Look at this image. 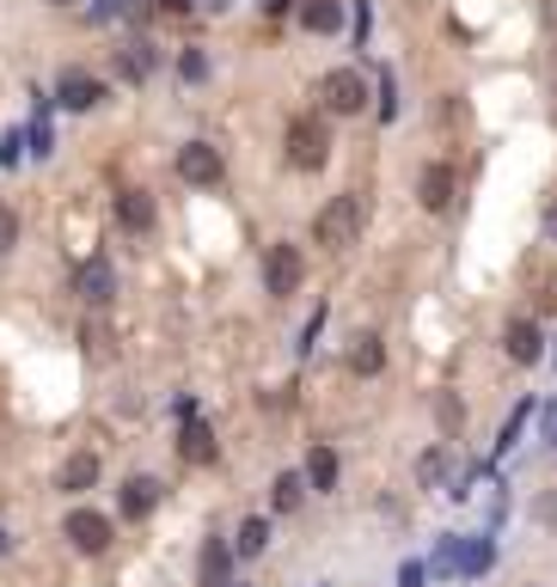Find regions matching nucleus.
<instances>
[{
  "instance_id": "nucleus-1",
  "label": "nucleus",
  "mask_w": 557,
  "mask_h": 587,
  "mask_svg": "<svg viewBox=\"0 0 557 587\" xmlns=\"http://www.w3.org/2000/svg\"><path fill=\"white\" fill-rule=\"evenodd\" d=\"M362 227H368V196H362V190H337V196L312 215V245L343 251L362 239Z\"/></svg>"
},
{
  "instance_id": "nucleus-2",
  "label": "nucleus",
  "mask_w": 557,
  "mask_h": 587,
  "mask_svg": "<svg viewBox=\"0 0 557 587\" xmlns=\"http://www.w3.org/2000/svg\"><path fill=\"white\" fill-rule=\"evenodd\" d=\"M319 105H325V117H362V110H368V74H362V68H331V74H319Z\"/></svg>"
},
{
  "instance_id": "nucleus-3",
  "label": "nucleus",
  "mask_w": 557,
  "mask_h": 587,
  "mask_svg": "<svg viewBox=\"0 0 557 587\" xmlns=\"http://www.w3.org/2000/svg\"><path fill=\"white\" fill-rule=\"evenodd\" d=\"M331 159V129H325V117H295L288 123V166L295 171H319Z\"/></svg>"
},
{
  "instance_id": "nucleus-4",
  "label": "nucleus",
  "mask_w": 557,
  "mask_h": 587,
  "mask_svg": "<svg viewBox=\"0 0 557 587\" xmlns=\"http://www.w3.org/2000/svg\"><path fill=\"white\" fill-rule=\"evenodd\" d=\"M300 276H307V257H300V245L276 239V245L263 251V294H270V300H288V294H300Z\"/></svg>"
},
{
  "instance_id": "nucleus-5",
  "label": "nucleus",
  "mask_w": 557,
  "mask_h": 587,
  "mask_svg": "<svg viewBox=\"0 0 557 587\" xmlns=\"http://www.w3.org/2000/svg\"><path fill=\"white\" fill-rule=\"evenodd\" d=\"M62 539L74 544L80 556H105L110 539H117V526H110V514H98V508H68Z\"/></svg>"
},
{
  "instance_id": "nucleus-6",
  "label": "nucleus",
  "mask_w": 557,
  "mask_h": 587,
  "mask_svg": "<svg viewBox=\"0 0 557 587\" xmlns=\"http://www.w3.org/2000/svg\"><path fill=\"white\" fill-rule=\"evenodd\" d=\"M171 166H178V178H185V184L209 190V184H221V171H227V159H221V147H215V141H185Z\"/></svg>"
},
{
  "instance_id": "nucleus-7",
  "label": "nucleus",
  "mask_w": 557,
  "mask_h": 587,
  "mask_svg": "<svg viewBox=\"0 0 557 587\" xmlns=\"http://www.w3.org/2000/svg\"><path fill=\"white\" fill-rule=\"evenodd\" d=\"M159 502H166V490H159V478H147V471H135V478L117 490V514H123V520H147Z\"/></svg>"
},
{
  "instance_id": "nucleus-8",
  "label": "nucleus",
  "mask_w": 557,
  "mask_h": 587,
  "mask_svg": "<svg viewBox=\"0 0 557 587\" xmlns=\"http://www.w3.org/2000/svg\"><path fill=\"white\" fill-rule=\"evenodd\" d=\"M453 190H460V178H453V166H423V178H417V202L429 208V215H448L453 208Z\"/></svg>"
},
{
  "instance_id": "nucleus-9",
  "label": "nucleus",
  "mask_w": 557,
  "mask_h": 587,
  "mask_svg": "<svg viewBox=\"0 0 557 587\" xmlns=\"http://www.w3.org/2000/svg\"><path fill=\"white\" fill-rule=\"evenodd\" d=\"M154 68H159V49L147 44V37H129V44H117V80H123V86L154 80Z\"/></svg>"
},
{
  "instance_id": "nucleus-10",
  "label": "nucleus",
  "mask_w": 557,
  "mask_h": 587,
  "mask_svg": "<svg viewBox=\"0 0 557 587\" xmlns=\"http://www.w3.org/2000/svg\"><path fill=\"white\" fill-rule=\"evenodd\" d=\"M74 294L86 300V307H105L110 294H117V269H110L105 257H86V263L74 269Z\"/></svg>"
},
{
  "instance_id": "nucleus-11",
  "label": "nucleus",
  "mask_w": 557,
  "mask_h": 587,
  "mask_svg": "<svg viewBox=\"0 0 557 587\" xmlns=\"http://www.w3.org/2000/svg\"><path fill=\"white\" fill-rule=\"evenodd\" d=\"M98 98H105V80L80 74V68H62V80H56V105L62 110H93Z\"/></svg>"
},
{
  "instance_id": "nucleus-12",
  "label": "nucleus",
  "mask_w": 557,
  "mask_h": 587,
  "mask_svg": "<svg viewBox=\"0 0 557 587\" xmlns=\"http://www.w3.org/2000/svg\"><path fill=\"white\" fill-rule=\"evenodd\" d=\"M496 570V532H465L460 539V582H484Z\"/></svg>"
},
{
  "instance_id": "nucleus-13",
  "label": "nucleus",
  "mask_w": 557,
  "mask_h": 587,
  "mask_svg": "<svg viewBox=\"0 0 557 587\" xmlns=\"http://www.w3.org/2000/svg\"><path fill=\"white\" fill-rule=\"evenodd\" d=\"M502 349H509L514 368H533V361L545 356V331L533 325V319H514V325L502 331Z\"/></svg>"
},
{
  "instance_id": "nucleus-14",
  "label": "nucleus",
  "mask_w": 557,
  "mask_h": 587,
  "mask_svg": "<svg viewBox=\"0 0 557 587\" xmlns=\"http://www.w3.org/2000/svg\"><path fill=\"white\" fill-rule=\"evenodd\" d=\"M233 563H239V551L221 544V539H209V544H202V587H227L233 582Z\"/></svg>"
},
{
  "instance_id": "nucleus-15",
  "label": "nucleus",
  "mask_w": 557,
  "mask_h": 587,
  "mask_svg": "<svg viewBox=\"0 0 557 587\" xmlns=\"http://www.w3.org/2000/svg\"><path fill=\"white\" fill-rule=\"evenodd\" d=\"M117 220H123V232H147L154 227V196L147 190H123L117 196Z\"/></svg>"
},
{
  "instance_id": "nucleus-16",
  "label": "nucleus",
  "mask_w": 557,
  "mask_h": 587,
  "mask_svg": "<svg viewBox=\"0 0 557 587\" xmlns=\"http://www.w3.org/2000/svg\"><path fill=\"white\" fill-rule=\"evenodd\" d=\"M460 539H465V532H441V539H435V551H429V575H435V582H460Z\"/></svg>"
},
{
  "instance_id": "nucleus-17",
  "label": "nucleus",
  "mask_w": 557,
  "mask_h": 587,
  "mask_svg": "<svg viewBox=\"0 0 557 587\" xmlns=\"http://www.w3.org/2000/svg\"><path fill=\"white\" fill-rule=\"evenodd\" d=\"M307 490L312 495H331V490H337V453H331V447H312L307 453Z\"/></svg>"
},
{
  "instance_id": "nucleus-18",
  "label": "nucleus",
  "mask_w": 557,
  "mask_h": 587,
  "mask_svg": "<svg viewBox=\"0 0 557 587\" xmlns=\"http://www.w3.org/2000/svg\"><path fill=\"white\" fill-rule=\"evenodd\" d=\"M56 483H62V490H93V483H98V459H93V453H74V459L56 471Z\"/></svg>"
},
{
  "instance_id": "nucleus-19",
  "label": "nucleus",
  "mask_w": 557,
  "mask_h": 587,
  "mask_svg": "<svg viewBox=\"0 0 557 587\" xmlns=\"http://www.w3.org/2000/svg\"><path fill=\"white\" fill-rule=\"evenodd\" d=\"M300 495H307V471H282V478L270 483V502H276V514H295Z\"/></svg>"
},
{
  "instance_id": "nucleus-20",
  "label": "nucleus",
  "mask_w": 557,
  "mask_h": 587,
  "mask_svg": "<svg viewBox=\"0 0 557 587\" xmlns=\"http://www.w3.org/2000/svg\"><path fill=\"white\" fill-rule=\"evenodd\" d=\"M233 551H239V556H263V551H270V520H263V514H251V520L233 532Z\"/></svg>"
},
{
  "instance_id": "nucleus-21",
  "label": "nucleus",
  "mask_w": 557,
  "mask_h": 587,
  "mask_svg": "<svg viewBox=\"0 0 557 587\" xmlns=\"http://www.w3.org/2000/svg\"><path fill=\"white\" fill-rule=\"evenodd\" d=\"M300 19H307V32L331 37L343 25V7H337V0H307V7H300Z\"/></svg>"
},
{
  "instance_id": "nucleus-22",
  "label": "nucleus",
  "mask_w": 557,
  "mask_h": 587,
  "mask_svg": "<svg viewBox=\"0 0 557 587\" xmlns=\"http://www.w3.org/2000/svg\"><path fill=\"white\" fill-rule=\"evenodd\" d=\"M387 368V349H380V337H356V349H349V373H380Z\"/></svg>"
},
{
  "instance_id": "nucleus-23",
  "label": "nucleus",
  "mask_w": 557,
  "mask_h": 587,
  "mask_svg": "<svg viewBox=\"0 0 557 587\" xmlns=\"http://www.w3.org/2000/svg\"><path fill=\"white\" fill-rule=\"evenodd\" d=\"M185 459L190 465H209V459H215V434L202 429V422H190V417H185Z\"/></svg>"
},
{
  "instance_id": "nucleus-24",
  "label": "nucleus",
  "mask_w": 557,
  "mask_h": 587,
  "mask_svg": "<svg viewBox=\"0 0 557 587\" xmlns=\"http://www.w3.org/2000/svg\"><path fill=\"white\" fill-rule=\"evenodd\" d=\"M526 417H533V398H521V404H514V417L502 422V434H496V459L521 447V429H526Z\"/></svg>"
},
{
  "instance_id": "nucleus-25",
  "label": "nucleus",
  "mask_w": 557,
  "mask_h": 587,
  "mask_svg": "<svg viewBox=\"0 0 557 587\" xmlns=\"http://www.w3.org/2000/svg\"><path fill=\"white\" fill-rule=\"evenodd\" d=\"M448 447H429V453H423V459H417V478L423 483H441V478H448Z\"/></svg>"
},
{
  "instance_id": "nucleus-26",
  "label": "nucleus",
  "mask_w": 557,
  "mask_h": 587,
  "mask_svg": "<svg viewBox=\"0 0 557 587\" xmlns=\"http://www.w3.org/2000/svg\"><path fill=\"white\" fill-rule=\"evenodd\" d=\"M178 74H185V80H190V86H202V80H209V56H202V49H197V44H190V49H185V56H178Z\"/></svg>"
},
{
  "instance_id": "nucleus-27",
  "label": "nucleus",
  "mask_w": 557,
  "mask_h": 587,
  "mask_svg": "<svg viewBox=\"0 0 557 587\" xmlns=\"http://www.w3.org/2000/svg\"><path fill=\"white\" fill-rule=\"evenodd\" d=\"M399 587H429V563H423V556H404V563H399Z\"/></svg>"
},
{
  "instance_id": "nucleus-28",
  "label": "nucleus",
  "mask_w": 557,
  "mask_h": 587,
  "mask_svg": "<svg viewBox=\"0 0 557 587\" xmlns=\"http://www.w3.org/2000/svg\"><path fill=\"white\" fill-rule=\"evenodd\" d=\"M159 0H117V19H129V25H147L154 19Z\"/></svg>"
},
{
  "instance_id": "nucleus-29",
  "label": "nucleus",
  "mask_w": 557,
  "mask_h": 587,
  "mask_svg": "<svg viewBox=\"0 0 557 587\" xmlns=\"http://www.w3.org/2000/svg\"><path fill=\"white\" fill-rule=\"evenodd\" d=\"M13 245H19V208H7V202H0V257H7Z\"/></svg>"
},
{
  "instance_id": "nucleus-30",
  "label": "nucleus",
  "mask_w": 557,
  "mask_h": 587,
  "mask_svg": "<svg viewBox=\"0 0 557 587\" xmlns=\"http://www.w3.org/2000/svg\"><path fill=\"white\" fill-rule=\"evenodd\" d=\"M19 147H25V135L7 129V135H0V166H19Z\"/></svg>"
},
{
  "instance_id": "nucleus-31",
  "label": "nucleus",
  "mask_w": 557,
  "mask_h": 587,
  "mask_svg": "<svg viewBox=\"0 0 557 587\" xmlns=\"http://www.w3.org/2000/svg\"><path fill=\"white\" fill-rule=\"evenodd\" d=\"M159 7H166V13H190V7H197V0H159Z\"/></svg>"
},
{
  "instance_id": "nucleus-32",
  "label": "nucleus",
  "mask_w": 557,
  "mask_h": 587,
  "mask_svg": "<svg viewBox=\"0 0 557 587\" xmlns=\"http://www.w3.org/2000/svg\"><path fill=\"white\" fill-rule=\"evenodd\" d=\"M545 232H552V245H557V202H552V215H545Z\"/></svg>"
},
{
  "instance_id": "nucleus-33",
  "label": "nucleus",
  "mask_w": 557,
  "mask_h": 587,
  "mask_svg": "<svg viewBox=\"0 0 557 587\" xmlns=\"http://www.w3.org/2000/svg\"><path fill=\"white\" fill-rule=\"evenodd\" d=\"M263 7H270V13H276V7H288V0H263Z\"/></svg>"
},
{
  "instance_id": "nucleus-34",
  "label": "nucleus",
  "mask_w": 557,
  "mask_h": 587,
  "mask_svg": "<svg viewBox=\"0 0 557 587\" xmlns=\"http://www.w3.org/2000/svg\"><path fill=\"white\" fill-rule=\"evenodd\" d=\"M49 7H80V0H49Z\"/></svg>"
},
{
  "instance_id": "nucleus-35",
  "label": "nucleus",
  "mask_w": 557,
  "mask_h": 587,
  "mask_svg": "<svg viewBox=\"0 0 557 587\" xmlns=\"http://www.w3.org/2000/svg\"><path fill=\"white\" fill-rule=\"evenodd\" d=\"M227 587H251V582H227Z\"/></svg>"
}]
</instances>
